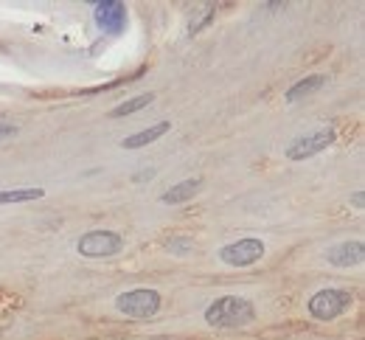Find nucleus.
Returning <instances> with one entry per match:
<instances>
[{
  "mask_svg": "<svg viewBox=\"0 0 365 340\" xmlns=\"http://www.w3.org/2000/svg\"><path fill=\"white\" fill-rule=\"evenodd\" d=\"M205 321L211 326L220 329H233V326H247L250 321H256V309L247 298L242 295H222L217 301L208 304L205 309Z\"/></svg>",
  "mask_w": 365,
  "mask_h": 340,
  "instance_id": "1",
  "label": "nucleus"
},
{
  "mask_svg": "<svg viewBox=\"0 0 365 340\" xmlns=\"http://www.w3.org/2000/svg\"><path fill=\"white\" fill-rule=\"evenodd\" d=\"M354 306V292L340 290V287H329V290H320L309 298L307 309L315 321H334L340 315H346L349 309Z\"/></svg>",
  "mask_w": 365,
  "mask_h": 340,
  "instance_id": "2",
  "label": "nucleus"
},
{
  "mask_svg": "<svg viewBox=\"0 0 365 340\" xmlns=\"http://www.w3.org/2000/svg\"><path fill=\"white\" fill-rule=\"evenodd\" d=\"M115 309H118L121 315H127V318H138V321L152 318V315H158V309H160V292L149 290V287H138V290L121 292V295L115 298Z\"/></svg>",
  "mask_w": 365,
  "mask_h": 340,
  "instance_id": "3",
  "label": "nucleus"
},
{
  "mask_svg": "<svg viewBox=\"0 0 365 340\" xmlns=\"http://www.w3.org/2000/svg\"><path fill=\"white\" fill-rule=\"evenodd\" d=\"M121 247H124V239L115 231H88L76 242V250L85 259H107V256L121 253Z\"/></svg>",
  "mask_w": 365,
  "mask_h": 340,
  "instance_id": "4",
  "label": "nucleus"
},
{
  "mask_svg": "<svg viewBox=\"0 0 365 340\" xmlns=\"http://www.w3.org/2000/svg\"><path fill=\"white\" fill-rule=\"evenodd\" d=\"M262 256H264V242L262 239H253V237L239 239V242H230L220 250V259L225 264H230V267H250V264L262 262Z\"/></svg>",
  "mask_w": 365,
  "mask_h": 340,
  "instance_id": "5",
  "label": "nucleus"
},
{
  "mask_svg": "<svg viewBox=\"0 0 365 340\" xmlns=\"http://www.w3.org/2000/svg\"><path fill=\"white\" fill-rule=\"evenodd\" d=\"M331 141H334V130H318V133H312V135L295 138L292 144L287 146L284 155H287V160H307V158L323 152L326 146H331Z\"/></svg>",
  "mask_w": 365,
  "mask_h": 340,
  "instance_id": "6",
  "label": "nucleus"
},
{
  "mask_svg": "<svg viewBox=\"0 0 365 340\" xmlns=\"http://www.w3.org/2000/svg\"><path fill=\"white\" fill-rule=\"evenodd\" d=\"M96 23L110 31V34H118L124 26H127V6L118 3V0H104V3H96Z\"/></svg>",
  "mask_w": 365,
  "mask_h": 340,
  "instance_id": "7",
  "label": "nucleus"
},
{
  "mask_svg": "<svg viewBox=\"0 0 365 340\" xmlns=\"http://www.w3.org/2000/svg\"><path fill=\"white\" fill-rule=\"evenodd\" d=\"M363 253H365V244L360 239H349V242H340V244H331L329 250H326V259H329V264H334V267H354V264H360L363 262Z\"/></svg>",
  "mask_w": 365,
  "mask_h": 340,
  "instance_id": "8",
  "label": "nucleus"
},
{
  "mask_svg": "<svg viewBox=\"0 0 365 340\" xmlns=\"http://www.w3.org/2000/svg\"><path fill=\"white\" fill-rule=\"evenodd\" d=\"M169 130H172V124H169V121H158V124H152V127L140 130V133H135V135H130L127 141H121V146H124V149H140V146L158 141L160 135H166Z\"/></svg>",
  "mask_w": 365,
  "mask_h": 340,
  "instance_id": "9",
  "label": "nucleus"
},
{
  "mask_svg": "<svg viewBox=\"0 0 365 340\" xmlns=\"http://www.w3.org/2000/svg\"><path fill=\"white\" fill-rule=\"evenodd\" d=\"M200 189H202V180H200V177H191V180H182V183H178V186H172V189L160 197V200H163V202H169V205H178V202L191 200Z\"/></svg>",
  "mask_w": 365,
  "mask_h": 340,
  "instance_id": "10",
  "label": "nucleus"
},
{
  "mask_svg": "<svg viewBox=\"0 0 365 340\" xmlns=\"http://www.w3.org/2000/svg\"><path fill=\"white\" fill-rule=\"evenodd\" d=\"M323 85H326V76H323V73H312V76L295 82V85L287 91V101H298V98H304V96H312Z\"/></svg>",
  "mask_w": 365,
  "mask_h": 340,
  "instance_id": "11",
  "label": "nucleus"
},
{
  "mask_svg": "<svg viewBox=\"0 0 365 340\" xmlns=\"http://www.w3.org/2000/svg\"><path fill=\"white\" fill-rule=\"evenodd\" d=\"M152 101H155V96H152V93H143V96L130 98V101H124V104L113 107V110H110V118H124V115H133V113H138V110H143L146 104H152Z\"/></svg>",
  "mask_w": 365,
  "mask_h": 340,
  "instance_id": "12",
  "label": "nucleus"
},
{
  "mask_svg": "<svg viewBox=\"0 0 365 340\" xmlns=\"http://www.w3.org/2000/svg\"><path fill=\"white\" fill-rule=\"evenodd\" d=\"M40 197H46L43 189H11V192H0V202H29Z\"/></svg>",
  "mask_w": 365,
  "mask_h": 340,
  "instance_id": "13",
  "label": "nucleus"
},
{
  "mask_svg": "<svg viewBox=\"0 0 365 340\" xmlns=\"http://www.w3.org/2000/svg\"><path fill=\"white\" fill-rule=\"evenodd\" d=\"M214 14H217V6H211V3H205L194 17H191V23H188V31L191 34H197V31H202L211 20H214Z\"/></svg>",
  "mask_w": 365,
  "mask_h": 340,
  "instance_id": "14",
  "label": "nucleus"
},
{
  "mask_svg": "<svg viewBox=\"0 0 365 340\" xmlns=\"http://www.w3.org/2000/svg\"><path fill=\"white\" fill-rule=\"evenodd\" d=\"M169 250L178 253V256H185V253L194 250V242H191V239H172V242H169Z\"/></svg>",
  "mask_w": 365,
  "mask_h": 340,
  "instance_id": "15",
  "label": "nucleus"
},
{
  "mask_svg": "<svg viewBox=\"0 0 365 340\" xmlns=\"http://www.w3.org/2000/svg\"><path fill=\"white\" fill-rule=\"evenodd\" d=\"M14 133H17V127H14V124H0V141H3V138H11Z\"/></svg>",
  "mask_w": 365,
  "mask_h": 340,
  "instance_id": "16",
  "label": "nucleus"
},
{
  "mask_svg": "<svg viewBox=\"0 0 365 340\" xmlns=\"http://www.w3.org/2000/svg\"><path fill=\"white\" fill-rule=\"evenodd\" d=\"M363 200H365V195H363V192H357V195L351 197V202H354V205H357V208H363Z\"/></svg>",
  "mask_w": 365,
  "mask_h": 340,
  "instance_id": "17",
  "label": "nucleus"
},
{
  "mask_svg": "<svg viewBox=\"0 0 365 340\" xmlns=\"http://www.w3.org/2000/svg\"><path fill=\"white\" fill-rule=\"evenodd\" d=\"M152 175H155L152 169H149V172H140V175H135V180H146V177H152Z\"/></svg>",
  "mask_w": 365,
  "mask_h": 340,
  "instance_id": "18",
  "label": "nucleus"
}]
</instances>
